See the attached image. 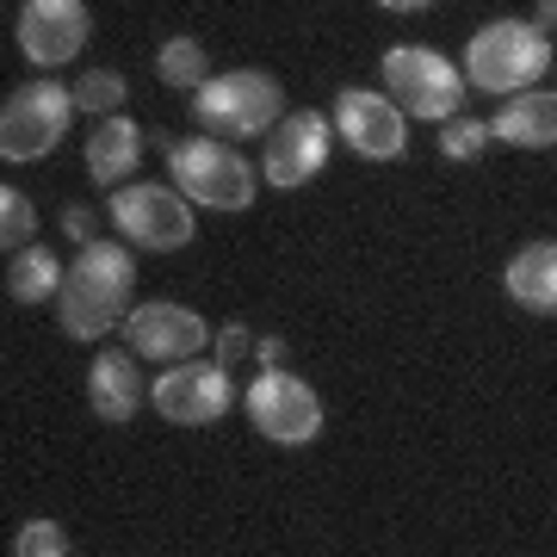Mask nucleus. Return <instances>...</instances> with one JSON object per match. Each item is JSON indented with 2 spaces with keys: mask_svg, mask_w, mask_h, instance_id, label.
<instances>
[{
  "mask_svg": "<svg viewBox=\"0 0 557 557\" xmlns=\"http://www.w3.org/2000/svg\"><path fill=\"white\" fill-rule=\"evenodd\" d=\"M255 354H260V372L267 366H285V341H255Z\"/></svg>",
  "mask_w": 557,
  "mask_h": 557,
  "instance_id": "nucleus-26",
  "label": "nucleus"
},
{
  "mask_svg": "<svg viewBox=\"0 0 557 557\" xmlns=\"http://www.w3.org/2000/svg\"><path fill=\"white\" fill-rule=\"evenodd\" d=\"M124 341L137 359H156V366H180V359H199V347L211 341L205 317H193L186 304H143L124 317Z\"/></svg>",
  "mask_w": 557,
  "mask_h": 557,
  "instance_id": "nucleus-12",
  "label": "nucleus"
},
{
  "mask_svg": "<svg viewBox=\"0 0 557 557\" xmlns=\"http://www.w3.org/2000/svg\"><path fill=\"white\" fill-rule=\"evenodd\" d=\"M62 267L50 248H20V255L7 260V298L13 304H44V298H57L62 292Z\"/></svg>",
  "mask_w": 557,
  "mask_h": 557,
  "instance_id": "nucleus-18",
  "label": "nucleus"
},
{
  "mask_svg": "<svg viewBox=\"0 0 557 557\" xmlns=\"http://www.w3.org/2000/svg\"><path fill=\"white\" fill-rule=\"evenodd\" d=\"M335 131H341V143L359 149L366 161H397L403 143H409L403 106L384 100V94H366V87H347L335 100Z\"/></svg>",
  "mask_w": 557,
  "mask_h": 557,
  "instance_id": "nucleus-10",
  "label": "nucleus"
},
{
  "mask_svg": "<svg viewBox=\"0 0 557 557\" xmlns=\"http://www.w3.org/2000/svg\"><path fill=\"white\" fill-rule=\"evenodd\" d=\"M75 106L81 112H94V119H112L124 106V75H112V69H87V75L75 81Z\"/></svg>",
  "mask_w": 557,
  "mask_h": 557,
  "instance_id": "nucleus-21",
  "label": "nucleus"
},
{
  "mask_svg": "<svg viewBox=\"0 0 557 557\" xmlns=\"http://www.w3.org/2000/svg\"><path fill=\"white\" fill-rule=\"evenodd\" d=\"M322 161H329V119L322 112H285L273 124V137H267V186L278 193H292L304 180L322 174Z\"/></svg>",
  "mask_w": 557,
  "mask_h": 557,
  "instance_id": "nucleus-13",
  "label": "nucleus"
},
{
  "mask_svg": "<svg viewBox=\"0 0 557 557\" xmlns=\"http://www.w3.org/2000/svg\"><path fill=\"white\" fill-rule=\"evenodd\" d=\"M533 25H539V32H545V38H552V32H557V0H539Z\"/></svg>",
  "mask_w": 557,
  "mask_h": 557,
  "instance_id": "nucleus-27",
  "label": "nucleus"
},
{
  "mask_svg": "<svg viewBox=\"0 0 557 557\" xmlns=\"http://www.w3.org/2000/svg\"><path fill=\"white\" fill-rule=\"evenodd\" d=\"M62 552H69V539H62L57 520H25L13 533V557H62Z\"/></svg>",
  "mask_w": 557,
  "mask_h": 557,
  "instance_id": "nucleus-23",
  "label": "nucleus"
},
{
  "mask_svg": "<svg viewBox=\"0 0 557 557\" xmlns=\"http://www.w3.org/2000/svg\"><path fill=\"white\" fill-rule=\"evenodd\" d=\"M75 119V94H62L57 81H25L13 100L0 106V156L7 161H44L62 143Z\"/></svg>",
  "mask_w": 557,
  "mask_h": 557,
  "instance_id": "nucleus-7",
  "label": "nucleus"
},
{
  "mask_svg": "<svg viewBox=\"0 0 557 557\" xmlns=\"http://www.w3.org/2000/svg\"><path fill=\"white\" fill-rule=\"evenodd\" d=\"M87 0H25L20 13V50L38 69H62V62H75L87 50Z\"/></svg>",
  "mask_w": 557,
  "mask_h": 557,
  "instance_id": "nucleus-11",
  "label": "nucleus"
},
{
  "mask_svg": "<svg viewBox=\"0 0 557 557\" xmlns=\"http://www.w3.org/2000/svg\"><path fill=\"white\" fill-rule=\"evenodd\" d=\"M62 230H69V236L87 248V242H94V211H69V218H62Z\"/></svg>",
  "mask_w": 557,
  "mask_h": 557,
  "instance_id": "nucleus-25",
  "label": "nucleus"
},
{
  "mask_svg": "<svg viewBox=\"0 0 557 557\" xmlns=\"http://www.w3.org/2000/svg\"><path fill=\"white\" fill-rule=\"evenodd\" d=\"M149 403L168 421H180V428H205V421H218L236 403V384H230V366H218V359H180V366H168L156 379Z\"/></svg>",
  "mask_w": 557,
  "mask_h": 557,
  "instance_id": "nucleus-9",
  "label": "nucleus"
},
{
  "mask_svg": "<svg viewBox=\"0 0 557 557\" xmlns=\"http://www.w3.org/2000/svg\"><path fill=\"white\" fill-rule=\"evenodd\" d=\"M193 112H199V124L211 137L242 143V137H260V131H273L285 119V94L260 69H230V75H211L193 94Z\"/></svg>",
  "mask_w": 557,
  "mask_h": 557,
  "instance_id": "nucleus-3",
  "label": "nucleus"
},
{
  "mask_svg": "<svg viewBox=\"0 0 557 557\" xmlns=\"http://www.w3.org/2000/svg\"><path fill=\"white\" fill-rule=\"evenodd\" d=\"M242 409L255 421V434H267L273 446H310L322 434V397L298 372L285 366H267L248 391H242Z\"/></svg>",
  "mask_w": 557,
  "mask_h": 557,
  "instance_id": "nucleus-6",
  "label": "nucleus"
},
{
  "mask_svg": "<svg viewBox=\"0 0 557 557\" xmlns=\"http://www.w3.org/2000/svg\"><path fill=\"white\" fill-rule=\"evenodd\" d=\"M255 354V335L242 329V322H223V335H218V366H236V359Z\"/></svg>",
  "mask_w": 557,
  "mask_h": 557,
  "instance_id": "nucleus-24",
  "label": "nucleus"
},
{
  "mask_svg": "<svg viewBox=\"0 0 557 557\" xmlns=\"http://www.w3.org/2000/svg\"><path fill=\"white\" fill-rule=\"evenodd\" d=\"M490 137L515 143V149H552L557 143V94H545V87L508 94L502 112L490 119Z\"/></svg>",
  "mask_w": 557,
  "mask_h": 557,
  "instance_id": "nucleus-14",
  "label": "nucleus"
},
{
  "mask_svg": "<svg viewBox=\"0 0 557 557\" xmlns=\"http://www.w3.org/2000/svg\"><path fill=\"white\" fill-rule=\"evenodd\" d=\"M508 298L520 310H533V317H557V242H527L515 260H508Z\"/></svg>",
  "mask_w": 557,
  "mask_h": 557,
  "instance_id": "nucleus-16",
  "label": "nucleus"
},
{
  "mask_svg": "<svg viewBox=\"0 0 557 557\" xmlns=\"http://www.w3.org/2000/svg\"><path fill=\"white\" fill-rule=\"evenodd\" d=\"M156 75L168 81V87H186V94H199L205 81H211V62H205V50L193 38H168L156 50Z\"/></svg>",
  "mask_w": 557,
  "mask_h": 557,
  "instance_id": "nucleus-19",
  "label": "nucleus"
},
{
  "mask_svg": "<svg viewBox=\"0 0 557 557\" xmlns=\"http://www.w3.org/2000/svg\"><path fill=\"white\" fill-rule=\"evenodd\" d=\"M87 397H94V416L100 421H131L143 409V379H137V354H112L106 347L94 359V372H87Z\"/></svg>",
  "mask_w": 557,
  "mask_h": 557,
  "instance_id": "nucleus-15",
  "label": "nucleus"
},
{
  "mask_svg": "<svg viewBox=\"0 0 557 557\" xmlns=\"http://www.w3.org/2000/svg\"><path fill=\"white\" fill-rule=\"evenodd\" d=\"M384 87H391V100H397L409 119L446 124L458 106H465V75H458L440 50H428V44H397V50H384Z\"/></svg>",
  "mask_w": 557,
  "mask_h": 557,
  "instance_id": "nucleus-5",
  "label": "nucleus"
},
{
  "mask_svg": "<svg viewBox=\"0 0 557 557\" xmlns=\"http://www.w3.org/2000/svg\"><path fill=\"white\" fill-rule=\"evenodd\" d=\"M131 292H137V260L112 248V242H87L69 273H62V292H57V310H62V329L75 341H100L112 335L124 317H131Z\"/></svg>",
  "mask_w": 557,
  "mask_h": 557,
  "instance_id": "nucleus-1",
  "label": "nucleus"
},
{
  "mask_svg": "<svg viewBox=\"0 0 557 557\" xmlns=\"http://www.w3.org/2000/svg\"><path fill=\"white\" fill-rule=\"evenodd\" d=\"M552 69V38L533 20H490L465 50V81L483 94H527Z\"/></svg>",
  "mask_w": 557,
  "mask_h": 557,
  "instance_id": "nucleus-2",
  "label": "nucleus"
},
{
  "mask_svg": "<svg viewBox=\"0 0 557 557\" xmlns=\"http://www.w3.org/2000/svg\"><path fill=\"white\" fill-rule=\"evenodd\" d=\"M379 7H391V13H428L434 0H379Z\"/></svg>",
  "mask_w": 557,
  "mask_h": 557,
  "instance_id": "nucleus-28",
  "label": "nucleus"
},
{
  "mask_svg": "<svg viewBox=\"0 0 557 557\" xmlns=\"http://www.w3.org/2000/svg\"><path fill=\"white\" fill-rule=\"evenodd\" d=\"M143 161V131L124 112H112V119H100V131H94V143H87V174L100 180V186H119V180H131V168Z\"/></svg>",
  "mask_w": 557,
  "mask_h": 557,
  "instance_id": "nucleus-17",
  "label": "nucleus"
},
{
  "mask_svg": "<svg viewBox=\"0 0 557 557\" xmlns=\"http://www.w3.org/2000/svg\"><path fill=\"white\" fill-rule=\"evenodd\" d=\"M32 236H38V211H32V199L13 193V186H0V248L20 255V248H32Z\"/></svg>",
  "mask_w": 557,
  "mask_h": 557,
  "instance_id": "nucleus-20",
  "label": "nucleus"
},
{
  "mask_svg": "<svg viewBox=\"0 0 557 557\" xmlns=\"http://www.w3.org/2000/svg\"><path fill=\"white\" fill-rule=\"evenodd\" d=\"M112 223L131 248L174 255L193 242V199L180 186H124V193H112Z\"/></svg>",
  "mask_w": 557,
  "mask_h": 557,
  "instance_id": "nucleus-8",
  "label": "nucleus"
},
{
  "mask_svg": "<svg viewBox=\"0 0 557 557\" xmlns=\"http://www.w3.org/2000/svg\"><path fill=\"white\" fill-rule=\"evenodd\" d=\"M483 143H490V124L465 119V112H453V119L440 124V156L446 161H478Z\"/></svg>",
  "mask_w": 557,
  "mask_h": 557,
  "instance_id": "nucleus-22",
  "label": "nucleus"
},
{
  "mask_svg": "<svg viewBox=\"0 0 557 557\" xmlns=\"http://www.w3.org/2000/svg\"><path fill=\"white\" fill-rule=\"evenodd\" d=\"M168 174H174V186L193 205H205V211H248V205H255V168H248L236 149H223V143H211V137L174 143V149H168Z\"/></svg>",
  "mask_w": 557,
  "mask_h": 557,
  "instance_id": "nucleus-4",
  "label": "nucleus"
}]
</instances>
